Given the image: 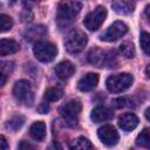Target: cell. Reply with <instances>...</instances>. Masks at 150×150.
<instances>
[{
    "instance_id": "1",
    "label": "cell",
    "mask_w": 150,
    "mask_h": 150,
    "mask_svg": "<svg viewBox=\"0 0 150 150\" xmlns=\"http://www.w3.org/2000/svg\"><path fill=\"white\" fill-rule=\"evenodd\" d=\"M82 5L76 0H63L60 2L56 11V23L60 28H64L73 23L75 18L81 12Z\"/></svg>"
},
{
    "instance_id": "2",
    "label": "cell",
    "mask_w": 150,
    "mask_h": 150,
    "mask_svg": "<svg viewBox=\"0 0 150 150\" xmlns=\"http://www.w3.org/2000/svg\"><path fill=\"white\" fill-rule=\"evenodd\" d=\"M88 39L84 32H82L79 28H73L66 36L64 40V47L68 53L70 54H77L84 49L87 46Z\"/></svg>"
},
{
    "instance_id": "3",
    "label": "cell",
    "mask_w": 150,
    "mask_h": 150,
    "mask_svg": "<svg viewBox=\"0 0 150 150\" xmlns=\"http://www.w3.org/2000/svg\"><path fill=\"white\" fill-rule=\"evenodd\" d=\"M134 82V77L129 73H121V74H115L111 75L107 79L105 86L107 89L112 93V94H120L125 91L131 87Z\"/></svg>"
},
{
    "instance_id": "4",
    "label": "cell",
    "mask_w": 150,
    "mask_h": 150,
    "mask_svg": "<svg viewBox=\"0 0 150 150\" xmlns=\"http://www.w3.org/2000/svg\"><path fill=\"white\" fill-rule=\"evenodd\" d=\"M33 53H34V56L40 62L47 63V62H52L56 57L57 48L54 43L49 41H38L34 43Z\"/></svg>"
},
{
    "instance_id": "5",
    "label": "cell",
    "mask_w": 150,
    "mask_h": 150,
    "mask_svg": "<svg viewBox=\"0 0 150 150\" xmlns=\"http://www.w3.org/2000/svg\"><path fill=\"white\" fill-rule=\"evenodd\" d=\"M81 110H82L81 102L77 100H70L60 107L59 112H60L61 117L63 118V121L68 125H75V124H77Z\"/></svg>"
},
{
    "instance_id": "6",
    "label": "cell",
    "mask_w": 150,
    "mask_h": 150,
    "mask_svg": "<svg viewBox=\"0 0 150 150\" xmlns=\"http://www.w3.org/2000/svg\"><path fill=\"white\" fill-rule=\"evenodd\" d=\"M13 95L18 100V102L29 107L34 102V93L32 89V84L27 80L16 81L13 87Z\"/></svg>"
},
{
    "instance_id": "7",
    "label": "cell",
    "mask_w": 150,
    "mask_h": 150,
    "mask_svg": "<svg viewBox=\"0 0 150 150\" xmlns=\"http://www.w3.org/2000/svg\"><path fill=\"white\" fill-rule=\"evenodd\" d=\"M105 18H107V9L103 6H97L94 11H91L89 14H87L83 23L88 30L95 32L102 26Z\"/></svg>"
},
{
    "instance_id": "8",
    "label": "cell",
    "mask_w": 150,
    "mask_h": 150,
    "mask_svg": "<svg viewBox=\"0 0 150 150\" xmlns=\"http://www.w3.org/2000/svg\"><path fill=\"white\" fill-rule=\"evenodd\" d=\"M128 33V26L122 21H115L101 35V40L105 42H114Z\"/></svg>"
},
{
    "instance_id": "9",
    "label": "cell",
    "mask_w": 150,
    "mask_h": 150,
    "mask_svg": "<svg viewBox=\"0 0 150 150\" xmlns=\"http://www.w3.org/2000/svg\"><path fill=\"white\" fill-rule=\"evenodd\" d=\"M97 136L100 138V141L107 145V146H112L115 144H117L118 142V132L116 131V129L110 125V124H105L103 127H101L97 130Z\"/></svg>"
},
{
    "instance_id": "10",
    "label": "cell",
    "mask_w": 150,
    "mask_h": 150,
    "mask_svg": "<svg viewBox=\"0 0 150 150\" xmlns=\"http://www.w3.org/2000/svg\"><path fill=\"white\" fill-rule=\"evenodd\" d=\"M75 70H76L75 66L70 61H68V60L57 63L56 67L54 68V71H55L56 76L59 79H61V80H67V79L71 77L74 75Z\"/></svg>"
},
{
    "instance_id": "11",
    "label": "cell",
    "mask_w": 150,
    "mask_h": 150,
    "mask_svg": "<svg viewBox=\"0 0 150 150\" xmlns=\"http://www.w3.org/2000/svg\"><path fill=\"white\" fill-rule=\"evenodd\" d=\"M98 83V75L96 73H88L82 76L77 82V88L81 91H90Z\"/></svg>"
},
{
    "instance_id": "12",
    "label": "cell",
    "mask_w": 150,
    "mask_h": 150,
    "mask_svg": "<svg viewBox=\"0 0 150 150\" xmlns=\"http://www.w3.org/2000/svg\"><path fill=\"white\" fill-rule=\"evenodd\" d=\"M138 117L132 112H124L118 117V125L124 131H131L138 125Z\"/></svg>"
},
{
    "instance_id": "13",
    "label": "cell",
    "mask_w": 150,
    "mask_h": 150,
    "mask_svg": "<svg viewBox=\"0 0 150 150\" xmlns=\"http://www.w3.org/2000/svg\"><path fill=\"white\" fill-rule=\"evenodd\" d=\"M114 116V112L107 108V107H96L91 110V114H90V118L93 122L95 123H101V122H105V121H109L111 120Z\"/></svg>"
},
{
    "instance_id": "14",
    "label": "cell",
    "mask_w": 150,
    "mask_h": 150,
    "mask_svg": "<svg viewBox=\"0 0 150 150\" xmlns=\"http://www.w3.org/2000/svg\"><path fill=\"white\" fill-rule=\"evenodd\" d=\"M107 57H108V54H105V52H103L100 48H93L88 53L89 63H91V64H94L96 67L107 66Z\"/></svg>"
},
{
    "instance_id": "15",
    "label": "cell",
    "mask_w": 150,
    "mask_h": 150,
    "mask_svg": "<svg viewBox=\"0 0 150 150\" xmlns=\"http://www.w3.org/2000/svg\"><path fill=\"white\" fill-rule=\"evenodd\" d=\"M111 7L117 14L127 15L134 12L135 4L132 0H112Z\"/></svg>"
},
{
    "instance_id": "16",
    "label": "cell",
    "mask_w": 150,
    "mask_h": 150,
    "mask_svg": "<svg viewBox=\"0 0 150 150\" xmlns=\"http://www.w3.org/2000/svg\"><path fill=\"white\" fill-rule=\"evenodd\" d=\"M20 49V45L12 39H1L0 41V55L5 56V55H9V54H14Z\"/></svg>"
},
{
    "instance_id": "17",
    "label": "cell",
    "mask_w": 150,
    "mask_h": 150,
    "mask_svg": "<svg viewBox=\"0 0 150 150\" xmlns=\"http://www.w3.org/2000/svg\"><path fill=\"white\" fill-rule=\"evenodd\" d=\"M29 135L35 141H43L46 137V124L41 121L34 122L29 128Z\"/></svg>"
},
{
    "instance_id": "18",
    "label": "cell",
    "mask_w": 150,
    "mask_h": 150,
    "mask_svg": "<svg viewBox=\"0 0 150 150\" xmlns=\"http://www.w3.org/2000/svg\"><path fill=\"white\" fill-rule=\"evenodd\" d=\"M47 34V29L43 26H34L27 29L26 32V39L28 41H36L42 39Z\"/></svg>"
},
{
    "instance_id": "19",
    "label": "cell",
    "mask_w": 150,
    "mask_h": 150,
    "mask_svg": "<svg viewBox=\"0 0 150 150\" xmlns=\"http://www.w3.org/2000/svg\"><path fill=\"white\" fill-rule=\"evenodd\" d=\"M69 148L74 150H89V149H93V144L88 138L81 136L71 141V143L69 144Z\"/></svg>"
},
{
    "instance_id": "20",
    "label": "cell",
    "mask_w": 150,
    "mask_h": 150,
    "mask_svg": "<svg viewBox=\"0 0 150 150\" xmlns=\"http://www.w3.org/2000/svg\"><path fill=\"white\" fill-rule=\"evenodd\" d=\"M63 96V90L59 87H50L45 91V98L49 102L59 101Z\"/></svg>"
},
{
    "instance_id": "21",
    "label": "cell",
    "mask_w": 150,
    "mask_h": 150,
    "mask_svg": "<svg viewBox=\"0 0 150 150\" xmlns=\"http://www.w3.org/2000/svg\"><path fill=\"white\" fill-rule=\"evenodd\" d=\"M136 144L138 146H142V148H146V149H150V129L149 128H145L143 129L137 138H136Z\"/></svg>"
},
{
    "instance_id": "22",
    "label": "cell",
    "mask_w": 150,
    "mask_h": 150,
    "mask_svg": "<svg viewBox=\"0 0 150 150\" xmlns=\"http://www.w3.org/2000/svg\"><path fill=\"white\" fill-rule=\"evenodd\" d=\"M120 52L127 59H132L135 56V46L131 42H128V41L123 42V43L120 45Z\"/></svg>"
},
{
    "instance_id": "23",
    "label": "cell",
    "mask_w": 150,
    "mask_h": 150,
    "mask_svg": "<svg viewBox=\"0 0 150 150\" xmlns=\"http://www.w3.org/2000/svg\"><path fill=\"white\" fill-rule=\"evenodd\" d=\"M139 45L142 50L146 54L150 55V33L148 32H142L139 35Z\"/></svg>"
},
{
    "instance_id": "24",
    "label": "cell",
    "mask_w": 150,
    "mask_h": 150,
    "mask_svg": "<svg viewBox=\"0 0 150 150\" xmlns=\"http://www.w3.org/2000/svg\"><path fill=\"white\" fill-rule=\"evenodd\" d=\"M13 27V20L11 16L6 15V14H1L0 15V30L2 33L9 30Z\"/></svg>"
},
{
    "instance_id": "25",
    "label": "cell",
    "mask_w": 150,
    "mask_h": 150,
    "mask_svg": "<svg viewBox=\"0 0 150 150\" xmlns=\"http://www.w3.org/2000/svg\"><path fill=\"white\" fill-rule=\"evenodd\" d=\"M23 122H25V118H23V117H21V116H15V117L11 118V120L7 122L6 127H7L8 129H12V130L15 131V130H18V129H20V128L22 127Z\"/></svg>"
},
{
    "instance_id": "26",
    "label": "cell",
    "mask_w": 150,
    "mask_h": 150,
    "mask_svg": "<svg viewBox=\"0 0 150 150\" xmlns=\"http://www.w3.org/2000/svg\"><path fill=\"white\" fill-rule=\"evenodd\" d=\"M48 110H49V105H48L47 103H42V104L39 107V111H40L41 114H47Z\"/></svg>"
},
{
    "instance_id": "27",
    "label": "cell",
    "mask_w": 150,
    "mask_h": 150,
    "mask_svg": "<svg viewBox=\"0 0 150 150\" xmlns=\"http://www.w3.org/2000/svg\"><path fill=\"white\" fill-rule=\"evenodd\" d=\"M18 148H19V149H34V146H33L32 144H29V143H27V142H25V141H22V142L19 144Z\"/></svg>"
},
{
    "instance_id": "28",
    "label": "cell",
    "mask_w": 150,
    "mask_h": 150,
    "mask_svg": "<svg viewBox=\"0 0 150 150\" xmlns=\"http://www.w3.org/2000/svg\"><path fill=\"white\" fill-rule=\"evenodd\" d=\"M22 2L26 7H33L38 2V0H22Z\"/></svg>"
},
{
    "instance_id": "29",
    "label": "cell",
    "mask_w": 150,
    "mask_h": 150,
    "mask_svg": "<svg viewBox=\"0 0 150 150\" xmlns=\"http://www.w3.org/2000/svg\"><path fill=\"white\" fill-rule=\"evenodd\" d=\"M0 139H1V148H2V150H7L8 145H7V141H6L5 136H1Z\"/></svg>"
},
{
    "instance_id": "30",
    "label": "cell",
    "mask_w": 150,
    "mask_h": 150,
    "mask_svg": "<svg viewBox=\"0 0 150 150\" xmlns=\"http://www.w3.org/2000/svg\"><path fill=\"white\" fill-rule=\"evenodd\" d=\"M144 13H145V16H146L148 21L150 22V5H148V6L145 7V11H144Z\"/></svg>"
},
{
    "instance_id": "31",
    "label": "cell",
    "mask_w": 150,
    "mask_h": 150,
    "mask_svg": "<svg viewBox=\"0 0 150 150\" xmlns=\"http://www.w3.org/2000/svg\"><path fill=\"white\" fill-rule=\"evenodd\" d=\"M0 76H1V82H0V84H1V86H5V83H6V75L1 73Z\"/></svg>"
},
{
    "instance_id": "32",
    "label": "cell",
    "mask_w": 150,
    "mask_h": 150,
    "mask_svg": "<svg viewBox=\"0 0 150 150\" xmlns=\"http://www.w3.org/2000/svg\"><path fill=\"white\" fill-rule=\"evenodd\" d=\"M145 75L148 76V79H150V63L145 67Z\"/></svg>"
},
{
    "instance_id": "33",
    "label": "cell",
    "mask_w": 150,
    "mask_h": 150,
    "mask_svg": "<svg viewBox=\"0 0 150 150\" xmlns=\"http://www.w3.org/2000/svg\"><path fill=\"white\" fill-rule=\"evenodd\" d=\"M144 115H145V118L148 120V121H150V107L145 110V112H144Z\"/></svg>"
},
{
    "instance_id": "34",
    "label": "cell",
    "mask_w": 150,
    "mask_h": 150,
    "mask_svg": "<svg viewBox=\"0 0 150 150\" xmlns=\"http://www.w3.org/2000/svg\"><path fill=\"white\" fill-rule=\"evenodd\" d=\"M15 1H16V0H11V2H15Z\"/></svg>"
}]
</instances>
